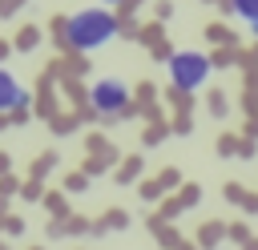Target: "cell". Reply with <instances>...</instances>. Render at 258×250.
Masks as SVG:
<instances>
[{"instance_id":"6da1fadb","label":"cell","mask_w":258,"mask_h":250,"mask_svg":"<svg viewBox=\"0 0 258 250\" xmlns=\"http://www.w3.org/2000/svg\"><path fill=\"white\" fill-rule=\"evenodd\" d=\"M113 36H117V16L105 8H81L64 20V40L77 52H93V48L109 44Z\"/></svg>"},{"instance_id":"7a4b0ae2","label":"cell","mask_w":258,"mask_h":250,"mask_svg":"<svg viewBox=\"0 0 258 250\" xmlns=\"http://www.w3.org/2000/svg\"><path fill=\"white\" fill-rule=\"evenodd\" d=\"M210 81V56L198 48H181L169 56V85L177 93H198Z\"/></svg>"},{"instance_id":"3957f363","label":"cell","mask_w":258,"mask_h":250,"mask_svg":"<svg viewBox=\"0 0 258 250\" xmlns=\"http://www.w3.org/2000/svg\"><path fill=\"white\" fill-rule=\"evenodd\" d=\"M89 105H93V113H97L101 121H117V117H125V109H129V85H125L121 77H101V81L89 89Z\"/></svg>"},{"instance_id":"277c9868","label":"cell","mask_w":258,"mask_h":250,"mask_svg":"<svg viewBox=\"0 0 258 250\" xmlns=\"http://www.w3.org/2000/svg\"><path fill=\"white\" fill-rule=\"evenodd\" d=\"M24 105H28V93L20 89V81L8 69H0V109H24Z\"/></svg>"},{"instance_id":"5b68a950","label":"cell","mask_w":258,"mask_h":250,"mask_svg":"<svg viewBox=\"0 0 258 250\" xmlns=\"http://www.w3.org/2000/svg\"><path fill=\"white\" fill-rule=\"evenodd\" d=\"M230 8H234V16H242V20L250 24V32L258 36V0H230Z\"/></svg>"},{"instance_id":"8992f818","label":"cell","mask_w":258,"mask_h":250,"mask_svg":"<svg viewBox=\"0 0 258 250\" xmlns=\"http://www.w3.org/2000/svg\"><path fill=\"white\" fill-rule=\"evenodd\" d=\"M105 4H121V0H105Z\"/></svg>"}]
</instances>
